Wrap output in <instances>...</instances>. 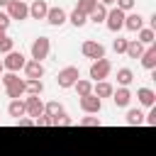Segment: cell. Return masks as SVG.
<instances>
[{"mask_svg":"<svg viewBox=\"0 0 156 156\" xmlns=\"http://www.w3.org/2000/svg\"><path fill=\"white\" fill-rule=\"evenodd\" d=\"M110 71H112V63H110V58H98V61H93L90 63V83H100V80H105L107 76H110Z\"/></svg>","mask_w":156,"mask_h":156,"instance_id":"obj_1","label":"cell"},{"mask_svg":"<svg viewBox=\"0 0 156 156\" xmlns=\"http://www.w3.org/2000/svg\"><path fill=\"white\" fill-rule=\"evenodd\" d=\"M78 78H80L78 66H66V68H61V71H58L56 83H58V88L68 90V88H73V85H76V80H78Z\"/></svg>","mask_w":156,"mask_h":156,"instance_id":"obj_2","label":"cell"},{"mask_svg":"<svg viewBox=\"0 0 156 156\" xmlns=\"http://www.w3.org/2000/svg\"><path fill=\"white\" fill-rule=\"evenodd\" d=\"M49 51H51V39L49 37H37L32 41V61H39L41 63L49 56Z\"/></svg>","mask_w":156,"mask_h":156,"instance_id":"obj_3","label":"cell"},{"mask_svg":"<svg viewBox=\"0 0 156 156\" xmlns=\"http://www.w3.org/2000/svg\"><path fill=\"white\" fill-rule=\"evenodd\" d=\"M24 63H27V58H24V54L22 51H10V54H5V58H2V68L7 71V73H17L20 68H24Z\"/></svg>","mask_w":156,"mask_h":156,"instance_id":"obj_4","label":"cell"},{"mask_svg":"<svg viewBox=\"0 0 156 156\" xmlns=\"http://www.w3.org/2000/svg\"><path fill=\"white\" fill-rule=\"evenodd\" d=\"M80 54L90 61H98V58H105V46L100 41H93V39H85L80 44Z\"/></svg>","mask_w":156,"mask_h":156,"instance_id":"obj_5","label":"cell"},{"mask_svg":"<svg viewBox=\"0 0 156 156\" xmlns=\"http://www.w3.org/2000/svg\"><path fill=\"white\" fill-rule=\"evenodd\" d=\"M105 27L110 29V32H119V29H124V12L122 10H117V7H112V10H107V17H105Z\"/></svg>","mask_w":156,"mask_h":156,"instance_id":"obj_6","label":"cell"},{"mask_svg":"<svg viewBox=\"0 0 156 156\" xmlns=\"http://www.w3.org/2000/svg\"><path fill=\"white\" fill-rule=\"evenodd\" d=\"M24 115L32 117V119H37V117L44 115V102L39 100V95H27L24 98Z\"/></svg>","mask_w":156,"mask_h":156,"instance_id":"obj_7","label":"cell"},{"mask_svg":"<svg viewBox=\"0 0 156 156\" xmlns=\"http://www.w3.org/2000/svg\"><path fill=\"white\" fill-rule=\"evenodd\" d=\"M7 17L10 20H27L29 17V5L24 0H12L7 5Z\"/></svg>","mask_w":156,"mask_h":156,"instance_id":"obj_8","label":"cell"},{"mask_svg":"<svg viewBox=\"0 0 156 156\" xmlns=\"http://www.w3.org/2000/svg\"><path fill=\"white\" fill-rule=\"evenodd\" d=\"M80 110H83L85 115H98V112L102 110V100L95 98L93 93H90V95H83V98H80Z\"/></svg>","mask_w":156,"mask_h":156,"instance_id":"obj_9","label":"cell"},{"mask_svg":"<svg viewBox=\"0 0 156 156\" xmlns=\"http://www.w3.org/2000/svg\"><path fill=\"white\" fill-rule=\"evenodd\" d=\"M46 22H49L51 27H63V24L68 22V15H66L63 7H49V12H46Z\"/></svg>","mask_w":156,"mask_h":156,"instance_id":"obj_10","label":"cell"},{"mask_svg":"<svg viewBox=\"0 0 156 156\" xmlns=\"http://www.w3.org/2000/svg\"><path fill=\"white\" fill-rule=\"evenodd\" d=\"M46 12H49L46 0H34V2L29 5V17H32V20H46Z\"/></svg>","mask_w":156,"mask_h":156,"instance_id":"obj_11","label":"cell"},{"mask_svg":"<svg viewBox=\"0 0 156 156\" xmlns=\"http://www.w3.org/2000/svg\"><path fill=\"white\" fill-rule=\"evenodd\" d=\"M141 27H144V17H141L139 12H127V15H124V29L139 32Z\"/></svg>","mask_w":156,"mask_h":156,"instance_id":"obj_12","label":"cell"},{"mask_svg":"<svg viewBox=\"0 0 156 156\" xmlns=\"http://www.w3.org/2000/svg\"><path fill=\"white\" fill-rule=\"evenodd\" d=\"M24 76L32 78V80H41V76H44V66H41L39 61H27V63H24Z\"/></svg>","mask_w":156,"mask_h":156,"instance_id":"obj_13","label":"cell"},{"mask_svg":"<svg viewBox=\"0 0 156 156\" xmlns=\"http://www.w3.org/2000/svg\"><path fill=\"white\" fill-rule=\"evenodd\" d=\"M112 100H115L117 107H127V105L132 102V90H129V88H117V90L112 93Z\"/></svg>","mask_w":156,"mask_h":156,"instance_id":"obj_14","label":"cell"},{"mask_svg":"<svg viewBox=\"0 0 156 156\" xmlns=\"http://www.w3.org/2000/svg\"><path fill=\"white\" fill-rule=\"evenodd\" d=\"M136 100L144 105V107H154L156 105V93L151 88H139L136 90Z\"/></svg>","mask_w":156,"mask_h":156,"instance_id":"obj_15","label":"cell"},{"mask_svg":"<svg viewBox=\"0 0 156 156\" xmlns=\"http://www.w3.org/2000/svg\"><path fill=\"white\" fill-rule=\"evenodd\" d=\"M139 58H141V66H144L146 71H154V68H156V46L144 49V54H141Z\"/></svg>","mask_w":156,"mask_h":156,"instance_id":"obj_16","label":"cell"},{"mask_svg":"<svg viewBox=\"0 0 156 156\" xmlns=\"http://www.w3.org/2000/svg\"><path fill=\"white\" fill-rule=\"evenodd\" d=\"M112 93H115V88H112V83H107V80H100V83H95L93 85V95L95 98H112Z\"/></svg>","mask_w":156,"mask_h":156,"instance_id":"obj_17","label":"cell"},{"mask_svg":"<svg viewBox=\"0 0 156 156\" xmlns=\"http://www.w3.org/2000/svg\"><path fill=\"white\" fill-rule=\"evenodd\" d=\"M41 93H44V83L41 80L24 78V95H41Z\"/></svg>","mask_w":156,"mask_h":156,"instance_id":"obj_18","label":"cell"},{"mask_svg":"<svg viewBox=\"0 0 156 156\" xmlns=\"http://www.w3.org/2000/svg\"><path fill=\"white\" fill-rule=\"evenodd\" d=\"M5 93H7V98H10V100H20V98L24 95V78H20L15 85H7V88H5Z\"/></svg>","mask_w":156,"mask_h":156,"instance_id":"obj_19","label":"cell"},{"mask_svg":"<svg viewBox=\"0 0 156 156\" xmlns=\"http://www.w3.org/2000/svg\"><path fill=\"white\" fill-rule=\"evenodd\" d=\"M124 119H127V124H129V127H139V124H144V112H141V110H136V107H129Z\"/></svg>","mask_w":156,"mask_h":156,"instance_id":"obj_20","label":"cell"},{"mask_svg":"<svg viewBox=\"0 0 156 156\" xmlns=\"http://www.w3.org/2000/svg\"><path fill=\"white\" fill-rule=\"evenodd\" d=\"M105 17H107V7L98 2V7L88 15V22H93V24H102V22H105Z\"/></svg>","mask_w":156,"mask_h":156,"instance_id":"obj_21","label":"cell"},{"mask_svg":"<svg viewBox=\"0 0 156 156\" xmlns=\"http://www.w3.org/2000/svg\"><path fill=\"white\" fill-rule=\"evenodd\" d=\"M132 80H134V71H132V68H119V71H117V83H119V88H129Z\"/></svg>","mask_w":156,"mask_h":156,"instance_id":"obj_22","label":"cell"},{"mask_svg":"<svg viewBox=\"0 0 156 156\" xmlns=\"http://www.w3.org/2000/svg\"><path fill=\"white\" fill-rule=\"evenodd\" d=\"M7 115L15 117V119L24 117V100H10V105H7Z\"/></svg>","mask_w":156,"mask_h":156,"instance_id":"obj_23","label":"cell"},{"mask_svg":"<svg viewBox=\"0 0 156 156\" xmlns=\"http://www.w3.org/2000/svg\"><path fill=\"white\" fill-rule=\"evenodd\" d=\"M136 34H139V39H136L139 44H146V46H154V37H156V32H154L151 27H141V29H139Z\"/></svg>","mask_w":156,"mask_h":156,"instance_id":"obj_24","label":"cell"},{"mask_svg":"<svg viewBox=\"0 0 156 156\" xmlns=\"http://www.w3.org/2000/svg\"><path fill=\"white\" fill-rule=\"evenodd\" d=\"M129 58H139L141 54H144V44H139L136 39H129L127 41V51H124Z\"/></svg>","mask_w":156,"mask_h":156,"instance_id":"obj_25","label":"cell"},{"mask_svg":"<svg viewBox=\"0 0 156 156\" xmlns=\"http://www.w3.org/2000/svg\"><path fill=\"white\" fill-rule=\"evenodd\" d=\"M73 88H76V93H78V98H83V95H90V93H93V83H90L88 78H78Z\"/></svg>","mask_w":156,"mask_h":156,"instance_id":"obj_26","label":"cell"},{"mask_svg":"<svg viewBox=\"0 0 156 156\" xmlns=\"http://www.w3.org/2000/svg\"><path fill=\"white\" fill-rule=\"evenodd\" d=\"M12 49H15V39H12L7 32L0 29V54H10Z\"/></svg>","mask_w":156,"mask_h":156,"instance_id":"obj_27","label":"cell"},{"mask_svg":"<svg viewBox=\"0 0 156 156\" xmlns=\"http://www.w3.org/2000/svg\"><path fill=\"white\" fill-rule=\"evenodd\" d=\"M68 22H71L73 27H78V29H80V27H85V24H88V17H85L83 12H78V10L73 7V12L68 15Z\"/></svg>","mask_w":156,"mask_h":156,"instance_id":"obj_28","label":"cell"},{"mask_svg":"<svg viewBox=\"0 0 156 156\" xmlns=\"http://www.w3.org/2000/svg\"><path fill=\"white\" fill-rule=\"evenodd\" d=\"M95 7H98V0H78V5H76V10H78V12H83L85 17H88Z\"/></svg>","mask_w":156,"mask_h":156,"instance_id":"obj_29","label":"cell"},{"mask_svg":"<svg viewBox=\"0 0 156 156\" xmlns=\"http://www.w3.org/2000/svg\"><path fill=\"white\" fill-rule=\"evenodd\" d=\"M115 2H117V10H122L124 15L134 12V5H136V0H115Z\"/></svg>","mask_w":156,"mask_h":156,"instance_id":"obj_30","label":"cell"},{"mask_svg":"<svg viewBox=\"0 0 156 156\" xmlns=\"http://www.w3.org/2000/svg\"><path fill=\"white\" fill-rule=\"evenodd\" d=\"M127 41H129V39H122V37H117V39L112 41V49H115V54H124V51H127Z\"/></svg>","mask_w":156,"mask_h":156,"instance_id":"obj_31","label":"cell"},{"mask_svg":"<svg viewBox=\"0 0 156 156\" xmlns=\"http://www.w3.org/2000/svg\"><path fill=\"white\" fill-rule=\"evenodd\" d=\"M80 124H83V127H100L102 122H100V117H95V115H88V117H83V119H80Z\"/></svg>","mask_w":156,"mask_h":156,"instance_id":"obj_32","label":"cell"},{"mask_svg":"<svg viewBox=\"0 0 156 156\" xmlns=\"http://www.w3.org/2000/svg\"><path fill=\"white\" fill-rule=\"evenodd\" d=\"M0 78H2V85H5V88H7V85H15V83L20 80V76H17V73H2Z\"/></svg>","mask_w":156,"mask_h":156,"instance_id":"obj_33","label":"cell"},{"mask_svg":"<svg viewBox=\"0 0 156 156\" xmlns=\"http://www.w3.org/2000/svg\"><path fill=\"white\" fill-rule=\"evenodd\" d=\"M10 22H12V20L7 17V12H2V10H0V29H2V32H7V27H10Z\"/></svg>","mask_w":156,"mask_h":156,"instance_id":"obj_34","label":"cell"},{"mask_svg":"<svg viewBox=\"0 0 156 156\" xmlns=\"http://www.w3.org/2000/svg\"><path fill=\"white\" fill-rule=\"evenodd\" d=\"M15 124L17 127H34V119L32 117H20V119H15Z\"/></svg>","mask_w":156,"mask_h":156,"instance_id":"obj_35","label":"cell"},{"mask_svg":"<svg viewBox=\"0 0 156 156\" xmlns=\"http://www.w3.org/2000/svg\"><path fill=\"white\" fill-rule=\"evenodd\" d=\"M49 124H51V122H49V117H46V115H41V117H37V119H34V127H49Z\"/></svg>","mask_w":156,"mask_h":156,"instance_id":"obj_36","label":"cell"},{"mask_svg":"<svg viewBox=\"0 0 156 156\" xmlns=\"http://www.w3.org/2000/svg\"><path fill=\"white\" fill-rule=\"evenodd\" d=\"M98 2H100V5H105V7H107V5H115V0H98Z\"/></svg>","mask_w":156,"mask_h":156,"instance_id":"obj_37","label":"cell"},{"mask_svg":"<svg viewBox=\"0 0 156 156\" xmlns=\"http://www.w3.org/2000/svg\"><path fill=\"white\" fill-rule=\"evenodd\" d=\"M10 2H12V0H0V7H7Z\"/></svg>","mask_w":156,"mask_h":156,"instance_id":"obj_38","label":"cell"},{"mask_svg":"<svg viewBox=\"0 0 156 156\" xmlns=\"http://www.w3.org/2000/svg\"><path fill=\"white\" fill-rule=\"evenodd\" d=\"M2 73H5V68H2V58H0V76H2Z\"/></svg>","mask_w":156,"mask_h":156,"instance_id":"obj_39","label":"cell"}]
</instances>
